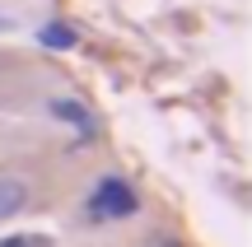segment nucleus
<instances>
[{
  "label": "nucleus",
  "instance_id": "f257e3e1",
  "mask_svg": "<svg viewBox=\"0 0 252 247\" xmlns=\"http://www.w3.org/2000/svg\"><path fill=\"white\" fill-rule=\"evenodd\" d=\"M135 210V192L122 182V177H103L89 196V215L94 220H126Z\"/></svg>",
  "mask_w": 252,
  "mask_h": 247
},
{
  "label": "nucleus",
  "instance_id": "39448f33",
  "mask_svg": "<svg viewBox=\"0 0 252 247\" xmlns=\"http://www.w3.org/2000/svg\"><path fill=\"white\" fill-rule=\"evenodd\" d=\"M0 247H52L42 233H14V238H0Z\"/></svg>",
  "mask_w": 252,
  "mask_h": 247
},
{
  "label": "nucleus",
  "instance_id": "f03ea898",
  "mask_svg": "<svg viewBox=\"0 0 252 247\" xmlns=\"http://www.w3.org/2000/svg\"><path fill=\"white\" fill-rule=\"evenodd\" d=\"M24 196H28V187L19 182V177H0V224L24 205Z\"/></svg>",
  "mask_w": 252,
  "mask_h": 247
},
{
  "label": "nucleus",
  "instance_id": "7ed1b4c3",
  "mask_svg": "<svg viewBox=\"0 0 252 247\" xmlns=\"http://www.w3.org/2000/svg\"><path fill=\"white\" fill-rule=\"evenodd\" d=\"M52 117L56 121H70V126H80V131H94V121L84 117V108H80V103H70V98H56L52 103Z\"/></svg>",
  "mask_w": 252,
  "mask_h": 247
},
{
  "label": "nucleus",
  "instance_id": "20e7f679",
  "mask_svg": "<svg viewBox=\"0 0 252 247\" xmlns=\"http://www.w3.org/2000/svg\"><path fill=\"white\" fill-rule=\"evenodd\" d=\"M42 47H56V52H61V47H75V33L65 24H47L42 28Z\"/></svg>",
  "mask_w": 252,
  "mask_h": 247
}]
</instances>
